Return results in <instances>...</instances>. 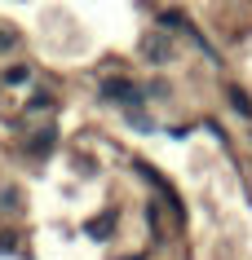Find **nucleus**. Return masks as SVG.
Segmentation results:
<instances>
[{"instance_id":"f257e3e1","label":"nucleus","mask_w":252,"mask_h":260,"mask_svg":"<svg viewBox=\"0 0 252 260\" xmlns=\"http://www.w3.org/2000/svg\"><path fill=\"white\" fill-rule=\"evenodd\" d=\"M230 102H235V106L243 110V115H252V102H248V97H243V93H239V88H230Z\"/></svg>"},{"instance_id":"f03ea898","label":"nucleus","mask_w":252,"mask_h":260,"mask_svg":"<svg viewBox=\"0 0 252 260\" xmlns=\"http://www.w3.org/2000/svg\"><path fill=\"white\" fill-rule=\"evenodd\" d=\"M27 75H31L27 67H14V71H9V75H5V80H9V84H22V80H27Z\"/></svg>"}]
</instances>
